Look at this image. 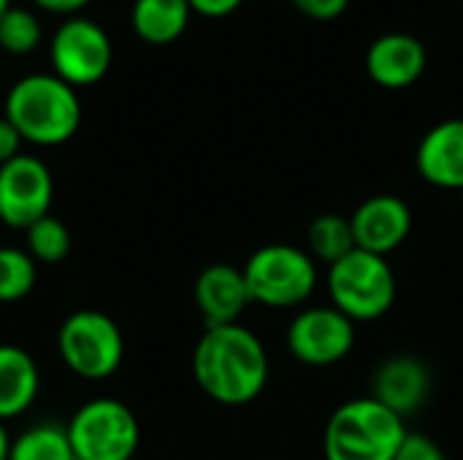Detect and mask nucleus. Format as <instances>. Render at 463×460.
Wrapping results in <instances>:
<instances>
[{
  "mask_svg": "<svg viewBox=\"0 0 463 460\" xmlns=\"http://www.w3.org/2000/svg\"><path fill=\"white\" fill-rule=\"evenodd\" d=\"M350 225L358 249L388 258L412 233V209L399 195H372L353 211Z\"/></svg>",
  "mask_w": 463,
  "mask_h": 460,
  "instance_id": "9b49d317",
  "label": "nucleus"
},
{
  "mask_svg": "<svg viewBox=\"0 0 463 460\" xmlns=\"http://www.w3.org/2000/svg\"><path fill=\"white\" fill-rule=\"evenodd\" d=\"M410 428L404 418L374 401L353 399L334 409L323 431L326 460H393Z\"/></svg>",
  "mask_w": 463,
  "mask_h": 460,
  "instance_id": "7ed1b4c3",
  "label": "nucleus"
},
{
  "mask_svg": "<svg viewBox=\"0 0 463 460\" xmlns=\"http://www.w3.org/2000/svg\"><path fill=\"white\" fill-rule=\"evenodd\" d=\"M27 252L35 263H60L71 252V233L62 220L46 214L27 230Z\"/></svg>",
  "mask_w": 463,
  "mask_h": 460,
  "instance_id": "412c9836",
  "label": "nucleus"
},
{
  "mask_svg": "<svg viewBox=\"0 0 463 460\" xmlns=\"http://www.w3.org/2000/svg\"><path fill=\"white\" fill-rule=\"evenodd\" d=\"M193 14L209 16V19H222L228 14H233L244 0H187Z\"/></svg>",
  "mask_w": 463,
  "mask_h": 460,
  "instance_id": "a878e982",
  "label": "nucleus"
},
{
  "mask_svg": "<svg viewBox=\"0 0 463 460\" xmlns=\"http://www.w3.org/2000/svg\"><path fill=\"white\" fill-rule=\"evenodd\" d=\"M35 146H57L76 136L81 125V100L71 84L54 73L22 76L5 95L3 114Z\"/></svg>",
  "mask_w": 463,
  "mask_h": 460,
  "instance_id": "f03ea898",
  "label": "nucleus"
},
{
  "mask_svg": "<svg viewBox=\"0 0 463 460\" xmlns=\"http://www.w3.org/2000/svg\"><path fill=\"white\" fill-rule=\"evenodd\" d=\"M241 271L252 304L269 309H298L317 287L312 255L290 244H266L255 249Z\"/></svg>",
  "mask_w": 463,
  "mask_h": 460,
  "instance_id": "39448f33",
  "label": "nucleus"
},
{
  "mask_svg": "<svg viewBox=\"0 0 463 460\" xmlns=\"http://www.w3.org/2000/svg\"><path fill=\"white\" fill-rule=\"evenodd\" d=\"M38 279V263L30 252L16 247H0V304L22 301Z\"/></svg>",
  "mask_w": 463,
  "mask_h": 460,
  "instance_id": "aec40b11",
  "label": "nucleus"
},
{
  "mask_svg": "<svg viewBox=\"0 0 463 460\" xmlns=\"http://www.w3.org/2000/svg\"><path fill=\"white\" fill-rule=\"evenodd\" d=\"M41 11H49V14H76L81 8H87L92 0H33Z\"/></svg>",
  "mask_w": 463,
  "mask_h": 460,
  "instance_id": "bb28decb",
  "label": "nucleus"
},
{
  "mask_svg": "<svg viewBox=\"0 0 463 460\" xmlns=\"http://www.w3.org/2000/svg\"><path fill=\"white\" fill-rule=\"evenodd\" d=\"M11 8V0H0V16Z\"/></svg>",
  "mask_w": 463,
  "mask_h": 460,
  "instance_id": "c85d7f7f",
  "label": "nucleus"
},
{
  "mask_svg": "<svg viewBox=\"0 0 463 460\" xmlns=\"http://www.w3.org/2000/svg\"><path fill=\"white\" fill-rule=\"evenodd\" d=\"M111 38L109 33L84 16H71L65 19L49 43V60L54 68V76H60L65 84L76 87H90L106 79L111 68Z\"/></svg>",
  "mask_w": 463,
  "mask_h": 460,
  "instance_id": "6e6552de",
  "label": "nucleus"
},
{
  "mask_svg": "<svg viewBox=\"0 0 463 460\" xmlns=\"http://www.w3.org/2000/svg\"><path fill=\"white\" fill-rule=\"evenodd\" d=\"M19 146H22L19 130H16L5 117H0V165H5V163H11L14 157H19V155H22Z\"/></svg>",
  "mask_w": 463,
  "mask_h": 460,
  "instance_id": "393cba45",
  "label": "nucleus"
},
{
  "mask_svg": "<svg viewBox=\"0 0 463 460\" xmlns=\"http://www.w3.org/2000/svg\"><path fill=\"white\" fill-rule=\"evenodd\" d=\"M57 352L76 377L100 382L122 366L125 339L109 314L98 309H79L60 325Z\"/></svg>",
  "mask_w": 463,
  "mask_h": 460,
  "instance_id": "423d86ee",
  "label": "nucleus"
},
{
  "mask_svg": "<svg viewBox=\"0 0 463 460\" xmlns=\"http://www.w3.org/2000/svg\"><path fill=\"white\" fill-rule=\"evenodd\" d=\"M418 174L442 190H463V119L434 125L418 144Z\"/></svg>",
  "mask_w": 463,
  "mask_h": 460,
  "instance_id": "2eb2a0df",
  "label": "nucleus"
},
{
  "mask_svg": "<svg viewBox=\"0 0 463 460\" xmlns=\"http://www.w3.org/2000/svg\"><path fill=\"white\" fill-rule=\"evenodd\" d=\"M426 46L410 33H385L366 52V73L385 89H407L426 73Z\"/></svg>",
  "mask_w": 463,
  "mask_h": 460,
  "instance_id": "4468645a",
  "label": "nucleus"
},
{
  "mask_svg": "<svg viewBox=\"0 0 463 460\" xmlns=\"http://www.w3.org/2000/svg\"><path fill=\"white\" fill-rule=\"evenodd\" d=\"M353 249H355V236H353L350 217L320 214L312 220L307 230V252L312 255V260L334 266L342 258H347Z\"/></svg>",
  "mask_w": 463,
  "mask_h": 460,
  "instance_id": "a211bd4d",
  "label": "nucleus"
},
{
  "mask_svg": "<svg viewBox=\"0 0 463 460\" xmlns=\"http://www.w3.org/2000/svg\"><path fill=\"white\" fill-rule=\"evenodd\" d=\"M8 455H11V439H8V431L0 420V460H8Z\"/></svg>",
  "mask_w": 463,
  "mask_h": 460,
  "instance_id": "cd10ccee",
  "label": "nucleus"
},
{
  "mask_svg": "<svg viewBox=\"0 0 463 460\" xmlns=\"http://www.w3.org/2000/svg\"><path fill=\"white\" fill-rule=\"evenodd\" d=\"M269 352L241 323L206 328L193 350L198 388L222 407H244L269 385Z\"/></svg>",
  "mask_w": 463,
  "mask_h": 460,
  "instance_id": "f257e3e1",
  "label": "nucleus"
},
{
  "mask_svg": "<svg viewBox=\"0 0 463 460\" xmlns=\"http://www.w3.org/2000/svg\"><path fill=\"white\" fill-rule=\"evenodd\" d=\"M326 285L331 306H336L355 325L385 317L399 293L396 274L388 258L358 247L339 263L328 266Z\"/></svg>",
  "mask_w": 463,
  "mask_h": 460,
  "instance_id": "20e7f679",
  "label": "nucleus"
},
{
  "mask_svg": "<svg viewBox=\"0 0 463 460\" xmlns=\"http://www.w3.org/2000/svg\"><path fill=\"white\" fill-rule=\"evenodd\" d=\"M195 306L206 323V328L233 325L252 304L244 271L228 263H214L203 268L193 287Z\"/></svg>",
  "mask_w": 463,
  "mask_h": 460,
  "instance_id": "ddd939ff",
  "label": "nucleus"
},
{
  "mask_svg": "<svg viewBox=\"0 0 463 460\" xmlns=\"http://www.w3.org/2000/svg\"><path fill=\"white\" fill-rule=\"evenodd\" d=\"M41 374L27 350L16 344H0V420H11L27 412L38 396Z\"/></svg>",
  "mask_w": 463,
  "mask_h": 460,
  "instance_id": "dca6fc26",
  "label": "nucleus"
},
{
  "mask_svg": "<svg viewBox=\"0 0 463 460\" xmlns=\"http://www.w3.org/2000/svg\"><path fill=\"white\" fill-rule=\"evenodd\" d=\"M369 396L399 418H410L431 396V369L415 355H391L374 369Z\"/></svg>",
  "mask_w": 463,
  "mask_h": 460,
  "instance_id": "f8f14e48",
  "label": "nucleus"
},
{
  "mask_svg": "<svg viewBox=\"0 0 463 460\" xmlns=\"http://www.w3.org/2000/svg\"><path fill=\"white\" fill-rule=\"evenodd\" d=\"M285 342L290 355L304 366H336L355 347V323L336 306H307L290 320Z\"/></svg>",
  "mask_w": 463,
  "mask_h": 460,
  "instance_id": "1a4fd4ad",
  "label": "nucleus"
},
{
  "mask_svg": "<svg viewBox=\"0 0 463 460\" xmlns=\"http://www.w3.org/2000/svg\"><path fill=\"white\" fill-rule=\"evenodd\" d=\"M193 8L187 0H136L130 22L144 43L165 46L184 35Z\"/></svg>",
  "mask_w": 463,
  "mask_h": 460,
  "instance_id": "f3484780",
  "label": "nucleus"
},
{
  "mask_svg": "<svg viewBox=\"0 0 463 460\" xmlns=\"http://www.w3.org/2000/svg\"><path fill=\"white\" fill-rule=\"evenodd\" d=\"M393 460H448V455L431 437L410 431Z\"/></svg>",
  "mask_w": 463,
  "mask_h": 460,
  "instance_id": "5701e85b",
  "label": "nucleus"
},
{
  "mask_svg": "<svg viewBox=\"0 0 463 460\" xmlns=\"http://www.w3.org/2000/svg\"><path fill=\"white\" fill-rule=\"evenodd\" d=\"M290 3L296 5L298 14H304V16H309L315 22L339 19L350 5V0H290Z\"/></svg>",
  "mask_w": 463,
  "mask_h": 460,
  "instance_id": "b1692460",
  "label": "nucleus"
},
{
  "mask_svg": "<svg viewBox=\"0 0 463 460\" xmlns=\"http://www.w3.org/2000/svg\"><path fill=\"white\" fill-rule=\"evenodd\" d=\"M8 460H76V455L62 426L41 423L11 439Z\"/></svg>",
  "mask_w": 463,
  "mask_h": 460,
  "instance_id": "6ab92c4d",
  "label": "nucleus"
},
{
  "mask_svg": "<svg viewBox=\"0 0 463 460\" xmlns=\"http://www.w3.org/2000/svg\"><path fill=\"white\" fill-rule=\"evenodd\" d=\"M76 460H130L138 450V420L117 399L81 404L65 426Z\"/></svg>",
  "mask_w": 463,
  "mask_h": 460,
  "instance_id": "0eeeda50",
  "label": "nucleus"
},
{
  "mask_svg": "<svg viewBox=\"0 0 463 460\" xmlns=\"http://www.w3.org/2000/svg\"><path fill=\"white\" fill-rule=\"evenodd\" d=\"M43 27L30 8L11 5L0 16V52L5 54H30L41 43Z\"/></svg>",
  "mask_w": 463,
  "mask_h": 460,
  "instance_id": "4be33fe9",
  "label": "nucleus"
},
{
  "mask_svg": "<svg viewBox=\"0 0 463 460\" xmlns=\"http://www.w3.org/2000/svg\"><path fill=\"white\" fill-rule=\"evenodd\" d=\"M54 182L43 160L19 155L0 165V222L16 230H27L33 222L49 214Z\"/></svg>",
  "mask_w": 463,
  "mask_h": 460,
  "instance_id": "9d476101",
  "label": "nucleus"
}]
</instances>
